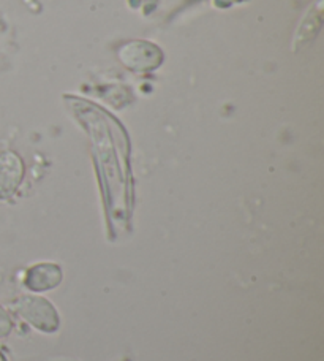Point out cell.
Returning <instances> with one entry per match:
<instances>
[{"mask_svg":"<svg viewBox=\"0 0 324 361\" xmlns=\"http://www.w3.org/2000/svg\"><path fill=\"white\" fill-rule=\"evenodd\" d=\"M119 59L133 72H151L161 66L163 53L158 47L149 42H127L119 48Z\"/></svg>","mask_w":324,"mask_h":361,"instance_id":"6da1fadb","label":"cell"},{"mask_svg":"<svg viewBox=\"0 0 324 361\" xmlns=\"http://www.w3.org/2000/svg\"><path fill=\"white\" fill-rule=\"evenodd\" d=\"M10 330H11V322L8 319V315H6L2 309H0V336L8 334Z\"/></svg>","mask_w":324,"mask_h":361,"instance_id":"5b68a950","label":"cell"},{"mask_svg":"<svg viewBox=\"0 0 324 361\" xmlns=\"http://www.w3.org/2000/svg\"><path fill=\"white\" fill-rule=\"evenodd\" d=\"M62 279L61 268L51 263H42L29 269L27 277H25V286L35 292H43L59 286Z\"/></svg>","mask_w":324,"mask_h":361,"instance_id":"277c9868","label":"cell"},{"mask_svg":"<svg viewBox=\"0 0 324 361\" xmlns=\"http://www.w3.org/2000/svg\"><path fill=\"white\" fill-rule=\"evenodd\" d=\"M16 307L18 312L40 331L53 333L59 328V315L46 300L38 296H24L16 302Z\"/></svg>","mask_w":324,"mask_h":361,"instance_id":"7a4b0ae2","label":"cell"},{"mask_svg":"<svg viewBox=\"0 0 324 361\" xmlns=\"http://www.w3.org/2000/svg\"><path fill=\"white\" fill-rule=\"evenodd\" d=\"M24 176V165L15 152H0V200L10 198Z\"/></svg>","mask_w":324,"mask_h":361,"instance_id":"3957f363","label":"cell"}]
</instances>
